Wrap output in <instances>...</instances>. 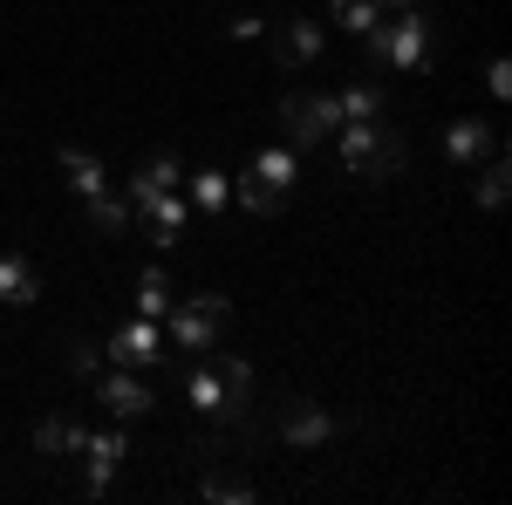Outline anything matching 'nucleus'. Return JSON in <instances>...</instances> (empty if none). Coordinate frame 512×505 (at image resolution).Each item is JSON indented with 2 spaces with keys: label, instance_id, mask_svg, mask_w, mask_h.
<instances>
[{
  "label": "nucleus",
  "instance_id": "393cba45",
  "mask_svg": "<svg viewBox=\"0 0 512 505\" xmlns=\"http://www.w3.org/2000/svg\"><path fill=\"white\" fill-rule=\"evenodd\" d=\"M69 369L96 383V376H103V349H89V342H76V349H69Z\"/></svg>",
  "mask_w": 512,
  "mask_h": 505
},
{
  "label": "nucleus",
  "instance_id": "a211bd4d",
  "mask_svg": "<svg viewBox=\"0 0 512 505\" xmlns=\"http://www.w3.org/2000/svg\"><path fill=\"white\" fill-rule=\"evenodd\" d=\"M82 205H89V226H96V233H130V219H137V212H130V198H117V192H96V198H82Z\"/></svg>",
  "mask_w": 512,
  "mask_h": 505
},
{
  "label": "nucleus",
  "instance_id": "f3484780",
  "mask_svg": "<svg viewBox=\"0 0 512 505\" xmlns=\"http://www.w3.org/2000/svg\"><path fill=\"white\" fill-rule=\"evenodd\" d=\"M76 444H82V424H76V417H62V410L35 424V458H69Z\"/></svg>",
  "mask_w": 512,
  "mask_h": 505
},
{
  "label": "nucleus",
  "instance_id": "aec40b11",
  "mask_svg": "<svg viewBox=\"0 0 512 505\" xmlns=\"http://www.w3.org/2000/svg\"><path fill=\"white\" fill-rule=\"evenodd\" d=\"M198 499H219V505H253V478H233V471H205V478H198Z\"/></svg>",
  "mask_w": 512,
  "mask_h": 505
},
{
  "label": "nucleus",
  "instance_id": "f257e3e1",
  "mask_svg": "<svg viewBox=\"0 0 512 505\" xmlns=\"http://www.w3.org/2000/svg\"><path fill=\"white\" fill-rule=\"evenodd\" d=\"M185 389H192V403L212 424H239V417L253 410V369H246L239 355H226L219 342L198 349V362L185 369Z\"/></svg>",
  "mask_w": 512,
  "mask_h": 505
},
{
  "label": "nucleus",
  "instance_id": "ddd939ff",
  "mask_svg": "<svg viewBox=\"0 0 512 505\" xmlns=\"http://www.w3.org/2000/svg\"><path fill=\"white\" fill-rule=\"evenodd\" d=\"M178 185H185V164H178L171 151L144 157V164H137V178H130V212H137V205H151V198H164V192H178Z\"/></svg>",
  "mask_w": 512,
  "mask_h": 505
},
{
  "label": "nucleus",
  "instance_id": "a878e982",
  "mask_svg": "<svg viewBox=\"0 0 512 505\" xmlns=\"http://www.w3.org/2000/svg\"><path fill=\"white\" fill-rule=\"evenodd\" d=\"M485 89H492V96H512V62H506V55H492V69H485Z\"/></svg>",
  "mask_w": 512,
  "mask_h": 505
},
{
  "label": "nucleus",
  "instance_id": "b1692460",
  "mask_svg": "<svg viewBox=\"0 0 512 505\" xmlns=\"http://www.w3.org/2000/svg\"><path fill=\"white\" fill-rule=\"evenodd\" d=\"M171 301H178V294H171V280H164L158 267H144V280H137V314H151V321H158Z\"/></svg>",
  "mask_w": 512,
  "mask_h": 505
},
{
  "label": "nucleus",
  "instance_id": "9b49d317",
  "mask_svg": "<svg viewBox=\"0 0 512 505\" xmlns=\"http://www.w3.org/2000/svg\"><path fill=\"white\" fill-rule=\"evenodd\" d=\"M321 48H328L321 21H308V14H287V21H274V55L287 62V69H301V62H321Z\"/></svg>",
  "mask_w": 512,
  "mask_h": 505
},
{
  "label": "nucleus",
  "instance_id": "0eeeda50",
  "mask_svg": "<svg viewBox=\"0 0 512 505\" xmlns=\"http://www.w3.org/2000/svg\"><path fill=\"white\" fill-rule=\"evenodd\" d=\"M76 458L89 465V499H103V492H110V478H117V465L130 458V444H123V430H82Z\"/></svg>",
  "mask_w": 512,
  "mask_h": 505
},
{
  "label": "nucleus",
  "instance_id": "4be33fe9",
  "mask_svg": "<svg viewBox=\"0 0 512 505\" xmlns=\"http://www.w3.org/2000/svg\"><path fill=\"white\" fill-rule=\"evenodd\" d=\"M328 7H335V21H342L349 35H369V28H376V21L390 14L383 0H328Z\"/></svg>",
  "mask_w": 512,
  "mask_h": 505
},
{
  "label": "nucleus",
  "instance_id": "6ab92c4d",
  "mask_svg": "<svg viewBox=\"0 0 512 505\" xmlns=\"http://www.w3.org/2000/svg\"><path fill=\"white\" fill-rule=\"evenodd\" d=\"M335 103H342V123L383 117V89H376V82H349V89H335Z\"/></svg>",
  "mask_w": 512,
  "mask_h": 505
},
{
  "label": "nucleus",
  "instance_id": "4468645a",
  "mask_svg": "<svg viewBox=\"0 0 512 505\" xmlns=\"http://www.w3.org/2000/svg\"><path fill=\"white\" fill-rule=\"evenodd\" d=\"M444 151H451V164H472V157H499L506 137H499L492 123H478V117H458L451 130H444Z\"/></svg>",
  "mask_w": 512,
  "mask_h": 505
},
{
  "label": "nucleus",
  "instance_id": "9d476101",
  "mask_svg": "<svg viewBox=\"0 0 512 505\" xmlns=\"http://www.w3.org/2000/svg\"><path fill=\"white\" fill-rule=\"evenodd\" d=\"M280 437L301 444V451H315V444L335 437V417H328L321 403H308V396H287V403H280Z\"/></svg>",
  "mask_w": 512,
  "mask_h": 505
},
{
  "label": "nucleus",
  "instance_id": "20e7f679",
  "mask_svg": "<svg viewBox=\"0 0 512 505\" xmlns=\"http://www.w3.org/2000/svg\"><path fill=\"white\" fill-rule=\"evenodd\" d=\"M294 185H301V151L294 144H274V151H253L246 157V171L233 178L239 205H253V212H287V198H294Z\"/></svg>",
  "mask_w": 512,
  "mask_h": 505
},
{
  "label": "nucleus",
  "instance_id": "bb28decb",
  "mask_svg": "<svg viewBox=\"0 0 512 505\" xmlns=\"http://www.w3.org/2000/svg\"><path fill=\"white\" fill-rule=\"evenodd\" d=\"M383 7H390V14H410V7H424V0H383Z\"/></svg>",
  "mask_w": 512,
  "mask_h": 505
},
{
  "label": "nucleus",
  "instance_id": "f8f14e48",
  "mask_svg": "<svg viewBox=\"0 0 512 505\" xmlns=\"http://www.w3.org/2000/svg\"><path fill=\"white\" fill-rule=\"evenodd\" d=\"M137 219H144V239L178 246V239H185V219H192V198H185V185H178V192H164V198H151V205H137Z\"/></svg>",
  "mask_w": 512,
  "mask_h": 505
},
{
  "label": "nucleus",
  "instance_id": "6e6552de",
  "mask_svg": "<svg viewBox=\"0 0 512 505\" xmlns=\"http://www.w3.org/2000/svg\"><path fill=\"white\" fill-rule=\"evenodd\" d=\"M164 328L158 321H151V314H137V321H130V328H117V335H110V362H117V369H151V362H164Z\"/></svg>",
  "mask_w": 512,
  "mask_h": 505
},
{
  "label": "nucleus",
  "instance_id": "5701e85b",
  "mask_svg": "<svg viewBox=\"0 0 512 505\" xmlns=\"http://www.w3.org/2000/svg\"><path fill=\"white\" fill-rule=\"evenodd\" d=\"M506 185H512L506 151H499V157H485V171H478V205H485V212H499V205H506Z\"/></svg>",
  "mask_w": 512,
  "mask_h": 505
},
{
  "label": "nucleus",
  "instance_id": "f03ea898",
  "mask_svg": "<svg viewBox=\"0 0 512 505\" xmlns=\"http://www.w3.org/2000/svg\"><path fill=\"white\" fill-rule=\"evenodd\" d=\"M362 41H369L376 69H396V76H431V69H437V21H424V7H410V14H383Z\"/></svg>",
  "mask_w": 512,
  "mask_h": 505
},
{
  "label": "nucleus",
  "instance_id": "1a4fd4ad",
  "mask_svg": "<svg viewBox=\"0 0 512 505\" xmlns=\"http://www.w3.org/2000/svg\"><path fill=\"white\" fill-rule=\"evenodd\" d=\"M96 396H103V410H110V417H123V424H130V417H144V410L158 403V396H151V383H144L137 369H103V376H96Z\"/></svg>",
  "mask_w": 512,
  "mask_h": 505
},
{
  "label": "nucleus",
  "instance_id": "423d86ee",
  "mask_svg": "<svg viewBox=\"0 0 512 505\" xmlns=\"http://www.w3.org/2000/svg\"><path fill=\"white\" fill-rule=\"evenodd\" d=\"M280 123H287V144L301 151H315L321 137H335L342 130V103H335V89H294L287 103H280Z\"/></svg>",
  "mask_w": 512,
  "mask_h": 505
},
{
  "label": "nucleus",
  "instance_id": "7ed1b4c3",
  "mask_svg": "<svg viewBox=\"0 0 512 505\" xmlns=\"http://www.w3.org/2000/svg\"><path fill=\"white\" fill-rule=\"evenodd\" d=\"M335 151H342V171L362 178V185H383L403 171V130L390 117H362L335 130Z\"/></svg>",
  "mask_w": 512,
  "mask_h": 505
},
{
  "label": "nucleus",
  "instance_id": "39448f33",
  "mask_svg": "<svg viewBox=\"0 0 512 505\" xmlns=\"http://www.w3.org/2000/svg\"><path fill=\"white\" fill-rule=\"evenodd\" d=\"M226 321H233L226 294H185L164 308V335H171V349H212L226 335Z\"/></svg>",
  "mask_w": 512,
  "mask_h": 505
},
{
  "label": "nucleus",
  "instance_id": "dca6fc26",
  "mask_svg": "<svg viewBox=\"0 0 512 505\" xmlns=\"http://www.w3.org/2000/svg\"><path fill=\"white\" fill-rule=\"evenodd\" d=\"M62 171H69V192H76V198L110 192V171H103V157L76 151V144H62Z\"/></svg>",
  "mask_w": 512,
  "mask_h": 505
},
{
  "label": "nucleus",
  "instance_id": "412c9836",
  "mask_svg": "<svg viewBox=\"0 0 512 505\" xmlns=\"http://www.w3.org/2000/svg\"><path fill=\"white\" fill-rule=\"evenodd\" d=\"M185 198H192L198 212H219V205L233 198V178H226V171H198L192 185H185Z\"/></svg>",
  "mask_w": 512,
  "mask_h": 505
},
{
  "label": "nucleus",
  "instance_id": "2eb2a0df",
  "mask_svg": "<svg viewBox=\"0 0 512 505\" xmlns=\"http://www.w3.org/2000/svg\"><path fill=\"white\" fill-rule=\"evenodd\" d=\"M0 301H7V308H35V301H41V273H35V260H21V253H0Z\"/></svg>",
  "mask_w": 512,
  "mask_h": 505
}]
</instances>
